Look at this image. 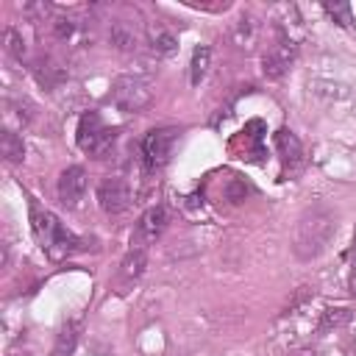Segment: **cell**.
I'll return each mask as SVG.
<instances>
[{"mask_svg": "<svg viewBox=\"0 0 356 356\" xmlns=\"http://www.w3.org/2000/svg\"><path fill=\"white\" fill-rule=\"evenodd\" d=\"M337 234V214L328 206H309L295 225L292 234V250L300 261L317 259Z\"/></svg>", "mask_w": 356, "mask_h": 356, "instance_id": "1", "label": "cell"}, {"mask_svg": "<svg viewBox=\"0 0 356 356\" xmlns=\"http://www.w3.org/2000/svg\"><path fill=\"white\" fill-rule=\"evenodd\" d=\"M31 225H33V234H36L42 250L50 259H67L75 250H83V239L75 236L72 231H67L53 211L39 209L36 203H31Z\"/></svg>", "mask_w": 356, "mask_h": 356, "instance_id": "2", "label": "cell"}, {"mask_svg": "<svg viewBox=\"0 0 356 356\" xmlns=\"http://www.w3.org/2000/svg\"><path fill=\"white\" fill-rule=\"evenodd\" d=\"M75 139H78V147H81L83 153H89V156H103V153H108V147L114 145L117 134H114V128H108V125L103 122V117H100L97 111H86V114L81 117V122H78Z\"/></svg>", "mask_w": 356, "mask_h": 356, "instance_id": "3", "label": "cell"}, {"mask_svg": "<svg viewBox=\"0 0 356 356\" xmlns=\"http://www.w3.org/2000/svg\"><path fill=\"white\" fill-rule=\"evenodd\" d=\"M111 100L120 111H142L153 100V83L145 75H122L111 89Z\"/></svg>", "mask_w": 356, "mask_h": 356, "instance_id": "4", "label": "cell"}, {"mask_svg": "<svg viewBox=\"0 0 356 356\" xmlns=\"http://www.w3.org/2000/svg\"><path fill=\"white\" fill-rule=\"evenodd\" d=\"M178 142V128H153L145 139H142V159H145V167L147 170H161L170 156H172V147Z\"/></svg>", "mask_w": 356, "mask_h": 356, "instance_id": "5", "label": "cell"}, {"mask_svg": "<svg viewBox=\"0 0 356 356\" xmlns=\"http://www.w3.org/2000/svg\"><path fill=\"white\" fill-rule=\"evenodd\" d=\"M97 203L106 214L117 217V214L128 211V206H131V186L120 175H108L97 184Z\"/></svg>", "mask_w": 356, "mask_h": 356, "instance_id": "6", "label": "cell"}, {"mask_svg": "<svg viewBox=\"0 0 356 356\" xmlns=\"http://www.w3.org/2000/svg\"><path fill=\"white\" fill-rule=\"evenodd\" d=\"M164 228H167V211H164V206H150V209L139 217V222H136V228H134L131 248L147 250V245H153V242L164 234Z\"/></svg>", "mask_w": 356, "mask_h": 356, "instance_id": "7", "label": "cell"}, {"mask_svg": "<svg viewBox=\"0 0 356 356\" xmlns=\"http://www.w3.org/2000/svg\"><path fill=\"white\" fill-rule=\"evenodd\" d=\"M83 195H86V170L78 167V164H72L58 178V200L67 209H78L81 200H83Z\"/></svg>", "mask_w": 356, "mask_h": 356, "instance_id": "8", "label": "cell"}, {"mask_svg": "<svg viewBox=\"0 0 356 356\" xmlns=\"http://www.w3.org/2000/svg\"><path fill=\"white\" fill-rule=\"evenodd\" d=\"M275 150H278L281 164H284L286 172H298L303 167V145L289 128H281L275 134Z\"/></svg>", "mask_w": 356, "mask_h": 356, "instance_id": "9", "label": "cell"}, {"mask_svg": "<svg viewBox=\"0 0 356 356\" xmlns=\"http://www.w3.org/2000/svg\"><path fill=\"white\" fill-rule=\"evenodd\" d=\"M292 58H295V44L281 39V42H275V44L264 53V58H261V70H264L267 78H281V75L289 70Z\"/></svg>", "mask_w": 356, "mask_h": 356, "instance_id": "10", "label": "cell"}, {"mask_svg": "<svg viewBox=\"0 0 356 356\" xmlns=\"http://www.w3.org/2000/svg\"><path fill=\"white\" fill-rule=\"evenodd\" d=\"M145 264H147V250L131 248V250L125 253V259L120 261V270H117V286H120V292H125V289L145 273Z\"/></svg>", "mask_w": 356, "mask_h": 356, "instance_id": "11", "label": "cell"}, {"mask_svg": "<svg viewBox=\"0 0 356 356\" xmlns=\"http://www.w3.org/2000/svg\"><path fill=\"white\" fill-rule=\"evenodd\" d=\"M111 44H117L120 50H134L139 44V28L131 25V19L111 22Z\"/></svg>", "mask_w": 356, "mask_h": 356, "instance_id": "12", "label": "cell"}, {"mask_svg": "<svg viewBox=\"0 0 356 356\" xmlns=\"http://www.w3.org/2000/svg\"><path fill=\"white\" fill-rule=\"evenodd\" d=\"M78 334H81V323H78V320L67 323V325L58 331L50 356H72V353H75V345H78Z\"/></svg>", "mask_w": 356, "mask_h": 356, "instance_id": "13", "label": "cell"}, {"mask_svg": "<svg viewBox=\"0 0 356 356\" xmlns=\"http://www.w3.org/2000/svg\"><path fill=\"white\" fill-rule=\"evenodd\" d=\"M0 153H3V159H6V161H11V164L22 161V156H25L22 136H19V134H14V131H3V134H0Z\"/></svg>", "mask_w": 356, "mask_h": 356, "instance_id": "14", "label": "cell"}, {"mask_svg": "<svg viewBox=\"0 0 356 356\" xmlns=\"http://www.w3.org/2000/svg\"><path fill=\"white\" fill-rule=\"evenodd\" d=\"M147 36H150V44H153L156 53H172L175 44H178L175 33H172L170 28H164V25H153V28L147 31Z\"/></svg>", "mask_w": 356, "mask_h": 356, "instance_id": "15", "label": "cell"}, {"mask_svg": "<svg viewBox=\"0 0 356 356\" xmlns=\"http://www.w3.org/2000/svg\"><path fill=\"white\" fill-rule=\"evenodd\" d=\"M209 58H211V50H209V47H195V53H192V83H195V86L206 78V72H209Z\"/></svg>", "mask_w": 356, "mask_h": 356, "instance_id": "16", "label": "cell"}, {"mask_svg": "<svg viewBox=\"0 0 356 356\" xmlns=\"http://www.w3.org/2000/svg\"><path fill=\"white\" fill-rule=\"evenodd\" d=\"M253 39H256V25H253L250 19H239V25H236V31H234V42H236V47L250 50Z\"/></svg>", "mask_w": 356, "mask_h": 356, "instance_id": "17", "label": "cell"}, {"mask_svg": "<svg viewBox=\"0 0 356 356\" xmlns=\"http://www.w3.org/2000/svg\"><path fill=\"white\" fill-rule=\"evenodd\" d=\"M323 8H325V14L334 19V22H339V25H350L353 22V17H350V6L348 3H323Z\"/></svg>", "mask_w": 356, "mask_h": 356, "instance_id": "18", "label": "cell"}, {"mask_svg": "<svg viewBox=\"0 0 356 356\" xmlns=\"http://www.w3.org/2000/svg\"><path fill=\"white\" fill-rule=\"evenodd\" d=\"M53 33H56V39L70 42V39L78 33V25H75L72 19H67V17H58V19L53 22Z\"/></svg>", "mask_w": 356, "mask_h": 356, "instance_id": "19", "label": "cell"}, {"mask_svg": "<svg viewBox=\"0 0 356 356\" xmlns=\"http://www.w3.org/2000/svg\"><path fill=\"white\" fill-rule=\"evenodd\" d=\"M6 50H8L14 58H19V61H22V56H25V42H22V36H19L14 28H6Z\"/></svg>", "mask_w": 356, "mask_h": 356, "instance_id": "20", "label": "cell"}, {"mask_svg": "<svg viewBox=\"0 0 356 356\" xmlns=\"http://www.w3.org/2000/svg\"><path fill=\"white\" fill-rule=\"evenodd\" d=\"M353 256H356V234H353Z\"/></svg>", "mask_w": 356, "mask_h": 356, "instance_id": "21", "label": "cell"}]
</instances>
